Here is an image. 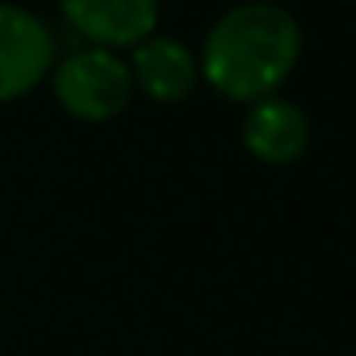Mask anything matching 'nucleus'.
<instances>
[{"label":"nucleus","instance_id":"f257e3e1","mask_svg":"<svg viewBox=\"0 0 356 356\" xmlns=\"http://www.w3.org/2000/svg\"><path fill=\"white\" fill-rule=\"evenodd\" d=\"M302 54L299 19L272 0H245L211 24L200 50V77L234 104L276 96Z\"/></svg>","mask_w":356,"mask_h":356},{"label":"nucleus","instance_id":"f03ea898","mask_svg":"<svg viewBox=\"0 0 356 356\" xmlns=\"http://www.w3.org/2000/svg\"><path fill=\"white\" fill-rule=\"evenodd\" d=\"M50 73H54V100L81 123H111L134 96L127 58H119L115 50L81 47L54 62Z\"/></svg>","mask_w":356,"mask_h":356},{"label":"nucleus","instance_id":"7ed1b4c3","mask_svg":"<svg viewBox=\"0 0 356 356\" xmlns=\"http://www.w3.org/2000/svg\"><path fill=\"white\" fill-rule=\"evenodd\" d=\"M54 31L31 8L0 4V104L27 96L54 70Z\"/></svg>","mask_w":356,"mask_h":356},{"label":"nucleus","instance_id":"20e7f679","mask_svg":"<svg viewBox=\"0 0 356 356\" xmlns=\"http://www.w3.org/2000/svg\"><path fill=\"white\" fill-rule=\"evenodd\" d=\"M62 19L100 50H134L157 31L161 0H62Z\"/></svg>","mask_w":356,"mask_h":356},{"label":"nucleus","instance_id":"39448f33","mask_svg":"<svg viewBox=\"0 0 356 356\" xmlns=\"http://www.w3.org/2000/svg\"><path fill=\"white\" fill-rule=\"evenodd\" d=\"M127 70H131L134 88H142L157 104H180L200 85V62H195V54L180 39L157 35V31L131 50Z\"/></svg>","mask_w":356,"mask_h":356},{"label":"nucleus","instance_id":"423d86ee","mask_svg":"<svg viewBox=\"0 0 356 356\" xmlns=\"http://www.w3.org/2000/svg\"><path fill=\"white\" fill-rule=\"evenodd\" d=\"M241 142L257 161L291 165L310 146V119L299 104L284 100V96H268V100L249 104V115L241 123Z\"/></svg>","mask_w":356,"mask_h":356}]
</instances>
